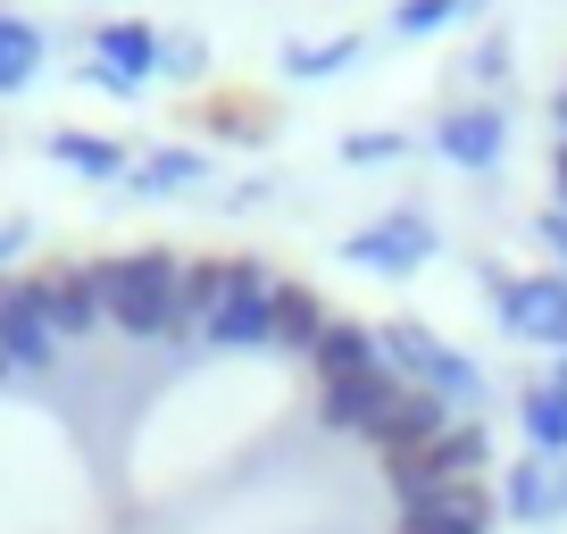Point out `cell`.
<instances>
[{
  "instance_id": "cell-2",
  "label": "cell",
  "mask_w": 567,
  "mask_h": 534,
  "mask_svg": "<svg viewBox=\"0 0 567 534\" xmlns=\"http://www.w3.org/2000/svg\"><path fill=\"white\" fill-rule=\"evenodd\" d=\"M375 342H384V368L401 376V384H417V392H443L451 410H484V368L460 351V342H443L434 326H417V318H392V326H375Z\"/></svg>"
},
{
  "instance_id": "cell-29",
  "label": "cell",
  "mask_w": 567,
  "mask_h": 534,
  "mask_svg": "<svg viewBox=\"0 0 567 534\" xmlns=\"http://www.w3.org/2000/svg\"><path fill=\"white\" fill-rule=\"evenodd\" d=\"M18 250H25V217H9V226H0V267L18 259Z\"/></svg>"
},
{
  "instance_id": "cell-6",
  "label": "cell",
  "mask_w": 567,
  "mask_h": 534,
  "mask_svg": "<svg viewBox=\"0 0 567 534\" xmlns=\"http://www.w3.org/2000/svg\"><path fill=\"white\" fill-rule=\"evenodd\" d=\"M267 335H276V267L234 259V285L217 301V318L200 326V342L209 351H267Z\"/></svg>"
},
{
  "instance_id": "cell-27",
  "label": "cell",
  "mask_w": 567,
  "mask_h": 534,
  "mask_svg": "<svg viewBox=\"0 0 567 534\" xmlns=\"http://www.w3.org/2000/svg\"><path fill=\"white\" fill-rule=\"evenodd\" d=\"M467 75H476V84H501V75H509V34H484L476 59H467Z\"/></svg>"
},
{
  "instance_id": "cell-18",
  "label": "cell",
  "mask_w": 567,
  "mask_h": 534,
  "mask_svg": "<svg viewBox=\"0 0 567 534\" xmlns=\"http://www.w3.org/2000/svg\"><path fill=\"white\" fill-rule=\"evenodd\" d=\"M226 285H234V259H184V292H176V342H193L200 326L217 318Z\"/></svg>"
},
{
  "instance_id": "cell-11",
  "label": "cell",
  "mask_w": 567,
  "mask_h": 534,
  "mask_svg": "<svg viewBox=\"0 0 567 534\" xmlns=\"http://www.w3.org/2000/svg\"><path fill=\"white\" fill-rule=\"evenodd\" d=\"M0 359H9V368H51V359H59V335H51V318L34 309L25 276H0Z\"/></svg>"
},
{
  "instance_id": "cell-9",
  "label": "cell",
  "mask_w": 567,
  "mask_h": 534,
  "mask_svg": "<svg viewBox=\"0 0 567 534\" xmlns=\"http://www.w3.org/2000/svg\"><path fill=\"white\" fill-rule=\"evenodd\" d=\"M451 427H460V410H451L443 392H417V384H409L401 401H392V410H384V427H375L368 443L384 451V460H409V451H425V443H443Z\"/></svg>"
},
{
  "instance_id": "cell-17",
  "label": "cell",
  "mask_w": 567,
  "mask_h": 534,
  "mask_svg": "<svg viewBox=\"0 0 567 534\" xmlns=\"http://www.w3.org/2000/svg\"><path fill=\"white\" fill-rule=\"evenodd\" d=\"M51 160H59V167H75V176H92V184H125V176H134L125 143L92 134V125H59V134H51Z\"/></svg>"
},
{
  "instance_id": "cell-21",
  "label": "cell",
  "mask_w": 567,
  "mask_h": 534,
  "mask_svg": "<svg viewBox=\"0 0 567 534\" xmlns=\"http://www.w3.org/2000/svg\"><path fill=\"white\" fill-rule=\"evenodd\" d=\"M42 75V25L34 18H0V101H18Z\"/></svg>"
},
{
  "instance_id": "cell-31",
  "label": "cell",
  "mask_w": 567,
  "mask_h": 534,
  "mask_svg": "<svg viewBox=\"0 0 567 534\" xmlns=\"http://www.w3.org/2000/svg\"><path fill=\"white\" fill-rule=\"evenodd\" d=\"M559 134H567V84H559Z\"/></svg>"
},
{
  "instance_id": "cell-16",
  "label": "cell",
  "mask_w": 567,
  "mask_h": 534,
  "mask_svg": "<svg viewBox=\"0 0 567 534\" xmlns=\"http://www.w3.org/2000/svg\"><path fill=\"white\" fill-rule=\"evenodd\" d=\"M493 510H501V501L484 493V484H451L434 510L392 517V534H493Z\"/></svg>"
},
{
  "instance_id": "cell-5",
  "label": "cell",
  "mask_w": 567,
  "mask_h": 534,
  "mask_svg": "<svg viewBox=\"0 0 567 534\" xmlns=\"http://www.w3.org/2000/svg\"><path fill=\"white\" fill-rule=\"evenodd\" d=\"M484 301L517 342L567 351V276H501V267H484Z\"/></svg>"
},
{
  "instance_id": "cell-12",
  "label": "cell",
  "mask_w": 567,
  "mask_h": 534,
  "mask_svg": "<svg viewBox=\"0 0 567 534\" xmlns=\"http://www.w3.org/2000/svg\"><path fill=\"white\" fill-rule=\"evenodd\" d=\"M501 510L526 517V526H550V517H567V460H543V451H526V460L501 476Z\"/></svg>"
},
{
  "instance_id": "cell-28",
  "label": "cell",
  "mask_w": 567,
  "mask_h": 534,
  "mask_svg": "<svg viewBox=\"0 0 567 534\" xmlns=\"http://www.w3.org/2000/svg\"><path fill=\"white\" fill-rule=\"evenodd\" d=\"M534 234H543V250L559 259V276H567V209H543V217H534Z\"/></svg>"
},
{
  "instance_id": "cell-26",
  "label": "cell",
  "mask_w": 567,
  "mask_h": 534,
  "mask_svg": "<svg viewBox=\"0 0 567 534\" xmlns=\"http://www.w3.org/2000/svg\"><path fill=\"white\" fill-rule=\"evenodd\" d=\"M401 134H392V125H359V134H342V160H351V167H392V160H401Z\"/></svg>"
},
{
  "instance_id": "cell-30",
  "label": "cell",
  "mask_w": 567,
  "mask_h": 534,
  "mask_svg": "<svg viewBox=\"0 0 567 534\" xmlns=\"http://www.w3.org/2000/svg\"><path fill=\"white\" fill-rule=\"evenodd\" d=\"M550 184H559V209H567V143L550 151Z\"/></svg>"
},
{
  "instance_id": "cell-32",
  "label": "cell",
  "mask_w": 567,
  "mask_h": 534,
  "mask_svg": "<svg viewBox=\"0 0 567 534\" xmlns=\"http://www.w3.org/2000/svg\"><path fill=\"white\" fill-rule=\"evenodd\" d=\"M550 384H559V392H567V359H559V376H550Z\"/></svg>"
},
{
  "instance_id": "cell-3",
  "label": "cell",
  "mask_w": 567,
  "mask_h": 534,
  "mask_svg": "<svg viewBox=\"0 0 567 534\" xmlns=\"http://www.w3.org/2000/svg\"><path fill=\"white\" fill-rule=\"evenodd\" d=\"M484 468H493V434H484V418H460L443 443L409 451V460H384V484L409 517V510H434L451 484H484Z\"/></svg>"
},
{
  "instance_id": "cell-33",
  "label": "cell",
  "mask_w": 567,
  "mask_h": 534,
  "mask_svg": "<svg viewBox=\"0 0 567 534\" xmlns=\"http://www.w3.org/2000/svg\"><path fill=\"white\" fill-rule=\"evenodd\" d=\"M9 376H18V368H9V359H0V384H9Z\"/></svg>"
},
{
  "instance_id": "cell-8",
  "label": "cell",
  "mask_w": 567,
  "mask_h": 534,
  "mask_svg": "<svg viewBox=\"0 0 567 534\" xmlns=\"http://www.w3.org/2000/svg\"><path fill=\"white\" fill-rule=\"evenodd\" d=\"M434 151H443L451 167H467V176L501 167V151H509V109H501V101L443 109V125H434Z\"/></svg>"
},
{
  "instance_id": "cell-19",
  "label": "cell",
  "mask_w": 567,
  "mask_h": 534,
  "mask_svg": "<svg viewBox=\"0 0 567 534\" xmlns=\"http://www.w3.org/2000/svg\"><path fill=\"white\" fill-rule=\"evenodd\" d=\"M517 427H526V451L567 460V392L559 384H526L517 392Z\"/></svg>"
},
{
  "instance_id": "cell-1",
  "label": "cell",
  "mask_w": 567,
  "mask_h": 534,
  "mask_svg": "<svg viewBox=\"0 0 567 534\" xmlns=\"http://www.w3.org/2000/svg\"><path fill=\"white\" fill-rule=\"evenodd\" d=\"M92 285H101V318L125 342H167L176 335V292H184V259L159 243L117 250V259H92Z\"/></svg>"
},
{
  "instance_id": "cell-24",
  "label": "cell",
  "mask_w": 567,
  "mask_h": 534,
  "mask_svg": "<svg viewBox=\"0 0 567 534\" xmlns=\"http://www.w3.org/2000/svg\"><path fill=\"white\" fill-rule=\"evenodd\" d=\"M451 18H467V0H401V9H392V34L417 42V34H443Z\"/></svg>"
},
{
  "instance_id": "cell-25",
  "label": "cell",
  "mask_w": 567,
  "mask_h": 534,
  "mask_svg": "<svg viewBox=\"0 0 567 534\" xmlns=\"http://www.w3.org/2000/svg\"><path fill=\"white\" fill-rule=\"evenodd\" d=\"M159 75L200 84V75H209V42H200V34H159Z\"/></svg>"
},
{
  "instance_id": "cell-14",
  "label": "cell",
  "mask_w": 567,
  "mask_h": 534,
  "mask_svg": "<svg viewBox=\"0 0 567 534\" xmlns=\"http://www.w3.org/2000/svg\"><path fill=\"white\" fill-rule=\"evenodd\" d=\"M326 326H334V309H326L318 292L301 285V276H276V335H267V351L309 359V351L326 342Z\"/></svg>"
},
{
  "instance_id": "cell-10",
  "label": "cell",
  "mask_w": 567,
  "mask_h": 534,
  "mask_svg": "<svg viewBox=\"0 0 567 534\" xmlns=\"http://www.w3.org/2000/svg\"><path fill=\"white\" fill-rule=\"evenodd\" d=\"M401 392H409V384H401L392 368L351 376V384H318V418H326L334 434H375V427H384V410L401 401Z\"/></svg>"
},
{
  "instance_id": "cell-4",
  "label": "cell",
  "mask_w": 567,
  "mask_h": 534,
  "mask_svg": "<svg viewBox=\"0 0 567 534\" xmlns=\"http://www.w3.org/2000/svg\"><path fill=\"white\" fill-rule=\"evenodd\" d=\"M434 250H443V234H434L425 209H384V217H368V226L342 234V259L368 267V276H417Z\"/></svg>"
},
{
  "instance_id": "cell-22",
  "label": "cell",
  "mask_w": 567,
  "mask_h": 534,
  "mask_svg": "<svg viewBox=\"0 0 567 534\" xmlns=\"http://www.w3.org/2000/svg\"><path fill=\"white\" fill-rule=\"evenodd\" d=\"M134 193H193V184H209V160H200V151H151V160H134Z\"/></svg>"
},
{
  "instance_id": "cell-23",
  "label": "cell",
  "mask_w": 567,
  "mask_h": 534,
  "mask_svg": "<svg viewBox=\"0 0 567 534\" xmlns=\"http://www.w3.org/2000/svg\"><path fill=\"white\" fill-rule=\"evenodd\" d=\"M359 59V34H326V42H284V75L292 84H326Z\"/></svg>"
},
{
  "instance_id": "cell-13",
  "label": "cell",
  "mask_w": 567,
  "mask_h": 534,
  "mask_svg": "<svg viewBox=\"0 0 567 534\" xmlns=\"http://www.w3.org/2000/svg\"><path fill=\"white\" fill-rule=\"evenodd\" d=\"M92 59H101L125 92H142L151 75H159V34H151L142 18H109V25H92Z\"/></svg>"
},
{
  "instance_id": "cell-34",
  "label": "cell",
  "mask_w": 567,
  "mask_h": 534,
  "mask_svg": "<svg viewBox=\"0 0 567 534\" xmlns=\"http://www.w3.org/2000/svg\"><path fill=\"white\" fill-rule=\"evenodd\" d=\"M559 359H567V351H559Z\"/></svg>"
},
{
  "instance_id": "cell-7",
  "label": "cell",
  "mask_w": 567,
  "mask_h": 534,
  "mask_svg": "<svg viewBox=\"0 0 567 534\" xmlns=\"http://www.w3.org/2000/svg\"><path fill=\"white\" fill-rule=\"evenodd\" d=\"M25 292H34V309L51 318L59 342H84L92 326H109V318H101V285H92V267H75V259L25 267Z\"/></svg>"
},
{
  "instance_id": "cell-15",
  "label": "cell",
  "mask_w": 567,
  "mask_h": 534,
  "mask_svg": "<svg viewBox=\"0 0 567 534\" xmlns=\"http://www.w3.org/2000/svg\"><path fill=\"white\" fill-rule=\"evenodd\" d=\"M309 368H318V384H351V376H375V368H384V342H375V326L334 318V326H326V342L309 351Z\"/></svg>"
},
{
  "instance_id": "cell-20",
  "label": "cell",
  "mask_w": 567,
  "mask_h": 534,
  "mask_svg": "<svg viewBox=\"0 0 567 534\" xmlns=\"http://www.w3.org/2000/svg\"><path fill=\"white\" fill-rule=\"evenodd\" d=\"M267 125H276V101H259V92H217V101H200V134H217V143H259Z\"/></svg>"
}]
</instances>
